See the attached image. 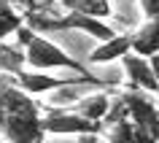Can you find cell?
I'll list each match as a JSON object with an SVG mask.
<instances>
[{
  "label": "cell",
  "mask_w": 159,
  "mask_h": 143,
  "mask_svg": "<svg viewBox=\"0 0 159 143\" xmlns=\"http://www.w3.org/2000/svg\"><path fill=\"white\" fill-rule=\"evenodd\" d=\"M27 51V67L30 70H54V67H65V70H73L75 76H92L89 67L81 65L75 57H70L65 49H59L54 41H49L46 35L35 33L30 38V43L25 46Z\"/></svg>",
  "instance_id": "6da1fadb"
},
{
  "label": "cell",
  "mask_w": 159,
  "mask_h": 143,
  "mask_svg": "<svg viewBox=\"0 0 159 143\" xmlns=\"http://www.w3.org/2000/svg\"><path fill=\"white\" fill-rule=\"evenodd\" d=\"M119 97L124 100L127 111H129V122H132L138 130L154 135V138L159 141V105L154 103V97H151L148 92L132 89V86L121 89Z\"/></svg>",
  "instance_id": "7a4b0ae2"
},
{
  "label": "cell",
  "mask_w": 159,
  "mask_h": 143,
  "mask_svg": "<svg viewBox=\"0 0 159 143\" xmlns=\"http://www.w3.org/2000/svg\"><path fill=\"white\" fill-rule=\"evenodd\" d=\"M43 132L46 135H75V138H84V135H105V127H102V122L84 119L75 111H49L43 116Z\"/></svg>",
  "instance_id": "3957f363"
},
{
  "label": "cell",
  "mask_w": 159,
  "mask_h": 143,
  "mask_svg": "<svg viewBox=\"0 0 159 143\" xmlns=\"http://www.w3.org/2000/svg\"><path fill=\"white\" fill-rule=\"evenodd\" d=\"M121 67H124V76L129 81L132 89H140V92L148 95H159V78L151 67V59L138 57V54H127L121 59Z\"/></svg>",
  "instance_id": "277c9868"
},
{
  "label": "cell",
  "mask_w": 159,
  "mask_h": 143,
  "mask_svg": "<svg viewBox=\"0 0 159 143\" xmlns=\"http://www.w3.org/2000/svg\"><path fill=\"white\" fill-rule=\"evenodd\" d=\"M127 54H132V33H119L116 38H111L105 43H97L92 51H89V57L86 62L89 65H108V62H121Z\"/></svg>",
  "instance_id": "5b68a950"
},
{
  "label": "cell",
  "mask_w": 159,
  "mask_h": 143,
  "mask_svg": "<svg viewBox=\"0 0 159 143\" xmlns=\"http://www.w3.org/2000/svg\"><path fill=\"white\" fill-rule=\"evenodd\" d=\"M132 54L146 59L159 54V22H143L132 33Z\"/></svg>",
  "instance_id": "8992f818"
},
{
  "label": "cell",
  "mask_w": 159,
  "mask_h": 143,
  "mask_svg": "<svg viewBox=\"0 0 159 143\" xmlns=\"http://www.w3.org/2000/svg\"><path fill=\"white\" fill-rule=\"evenodd\" d=\"M111 103H113V97L108 92L86 95V97L78 100L75 113H81L84 119H92V122H105V116H108V111H111Z\"/></svg>",
  "instance_id": "52a82bcc"
},
{
  "label": "cell",
  "mask_w": 159,
  "mask_h": 143,
  "mask_svg": "<svg viewBox=\"0 0 159 143\" xmlns=\"http://www.w3.org/2000/svg\"><path fill=\"white\" fill-rule=\"evenodd\" d=\"M22 70H27V51L22 46H11V43L0 41V76L16 78Z\"/></svg>",
  "instance_id": "ba28073f"
},
{
  "label": "cell",
  "mask_w": 159,
  "mask_h": 143,
  "mask_svg": "<svg viewBox=\"0 0 159 143\" xmlns=\"http://www.w3.org/2000/svg\"><path fill=\"white\" fill-rule=\"evenodd\" d=\"M62 8L73 11V14H84V16H94V19H105L113 14V6L111 0H54Z\"/></svg>",
  "instance_id": "9c48e42d"
},
{
  "label": "cell",
  "mask_w": 159,
  "mask_h": 143,
  "mask_svg": "<svg viewBox=\"0 0 159 143\" xmlns=\"http://www.w3.org/2000/svg\"><path fill=\"white\" fill-rule=\"evenodd\" d=\"M19 27H25V14H19L11 6V0H0V41L11 33L16 35Z\"/></svg>",
  "instance_id": "30bf717a"
},
{
  "label": "cell",
  "mask_w": 159,
  "mask_h": 143,
  "mask_svg": "<svg viewBox=\"0 0 159 143\" xmlns=\"http://www.w3.org/2000/svg\"><path fill=\"white\" fill-rule=\"evenodd\" d=\"M132 135H135V124L127 119V122H119V124L108 127L105 130V138L108 143H132Z\"/></svg>",
  "instance_id": "8fae6325"
},
{
  "label": "cell",
  "mask_w": 159,
  "mask_h": 143,
  "mask_svg": "<svg viewBox=\"0 0 159 143\" xmlns=\"http://www.w3.org/2000/svg\"><path fill=\"white\" fill-rule=\"evenodd\" d=\"M146 22H159V0H138Z\"/></svg>",
  "instance_id": "7c38bea8"
},
{
  "label": "cell",
  "mask_w": 159,
  "mask_h": 143,
  "mask_svg": "<svg viewBox=\"0 0 159 143\" xmlns=\"http://www.w3.org/2000/svg\"><path fill=\"white\" fill-rule=\"evenodd\" d=\"M132 143H159L154 135H148V132H143V130H138L135 127V135H132Z\"/></svg>",
  "instance_id": "4fadbf2b"
},
{
  "label": "cell",
  "mask_w": 159,
  "mask_h": 143,
  "mask_svg": "<svg viewBox=\"0 0 159 143\" xmlns=\"http://www.w3.org/2000/svg\"><path fill=\"white\" fill-rule=\"evenodd\" d=\"M97 138H100V135H84L81 143H97Z\"/></svg>",
  "instance_id": "5bb4252c"
},
{
  "label": "cell",
  "mask_w": 159,
  "mask_h": 143,
  "mask_svg": "<svg viewBox=\"0 0 159 143\" xmlns=\"http://www.w3.org/2000/svg\"><path fill=\"white\" fill-rule=\"evenodd\" d=\"M0 143H3V141H0Z\"/></svg>",
  "instance_id": "9a60e30c"
}]
</instances>
